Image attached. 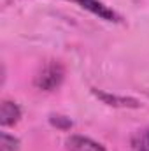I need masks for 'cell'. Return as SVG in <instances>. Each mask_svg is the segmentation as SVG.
<instances>
[{"mask_svg": "<svg viewBox=\"0 0 149 151\" xmlns=\"http://www.w3.org/2000/svg\"><path fill=\"white\" fill-rule=\"evenodd\" d=\"M49 121H51V125H54V127H58V128H62V130H69L70 127H72V121L67 118V116H60V114H53L51 118H49Z\"/></svg>", "mask_w": 149, "mask_h": 151, "instance_id": "8", "label": "cell"}, {"mask_svg": "<svg viewBox=\"0 0 149 151\" xmlns=\"http://www.w3.org/2000/svg\"><path fill=\"white\" fill-rule=\"evenodd\" d=\"M21 119V109L12 100H4L0 106V123L2 127H12Z\"/></svg>", "mask_w": 149, "mask_h": 151, "instance_id": "4", "label": "cell"}, {"mask_svg": "<svg viewBox=\"0 0 149 151\" xmlns=\"http://www.w3.org/2000/svg\"><path fill=\"white\" fill-rule=\"evenodd\" d=\"M69 2L77 4L79 7L86 9L88 12L95 14L97 18H100L104 21H111V23H119L121 21V16L114 9H111L109 5H105L104 2H100V0H69Z\"/></svg>", "mask_w": 149, "mask_h": 151, "instance_id": "2", "label": "cell"}, {"mask_svg": "<svg viewBox=\"0 0 149 151\" xmlns=\"http://www.w3.org/2000/svg\"><path fill=\"white\" fill-rule=\"evenodd\" d=\"M19 150V139L7 134V132H2L0 134V151H18Z\"/></svg>", "mask_w": 149, "mask_h": 151, "instance_id": "7", "label": "cell"}, {"mask_svg": "<svg viewBox=\"0 0 149 151\" xmlns=\"http://www.w3.org/2000/svg\"><path fill=\"white\" fill-rule=\"evenodd\" d=\"M63 79H65V67L60 62L51 60L40 67V70L34 79V84H35V88L42 90V91H53V90L60 88Z\"/></svg>", "mask_w": 149, "mask_h": 151, "instance_id": "1", "label": "cell"}, {"mask_svg": "<svg viewBox=\"0 0 149 151\" xmlns=\"http://www.w3.org/2000/svg\"><path fill=\"white\" fill-rule=\"evenodd\" d=\"M130 144L135 151H149V127L137 130L132 135Z\"/></svg>", "mask_w": 149, "mask_h": 151, "instance_id": "5", "label": "cell"}, {"mask_svg": "<svg viewBox=\"0 0 149 151\" xmlns=\"http://www.w3.org/2000/svg\"><path fill=\"white\" fill-rule=\"evenodd\" d=\"M104 102H107L109 106H121V107H125V106H132V107H137L139 104H137V100H133V99H125V97H111V95H107V93H97Z\"/></svg>", "mask_w": 149, "mask_h": 151, "instance_id": "6", "label": "cell"}, {"mask_svg": "<svg viewBox=\"0 0 149 151\" xmlns=\"http://www.w3.org/2000/svg\"><path fill=\"white\" fill-rule=\"evenodd\" d=\"M67 151H107L100 142L84 137V135H70L65 141Z\"/></svg>", "mask_w": 149, "mask_h": 151, "instance_id": "3", "label": "cell"}]
</instances>
